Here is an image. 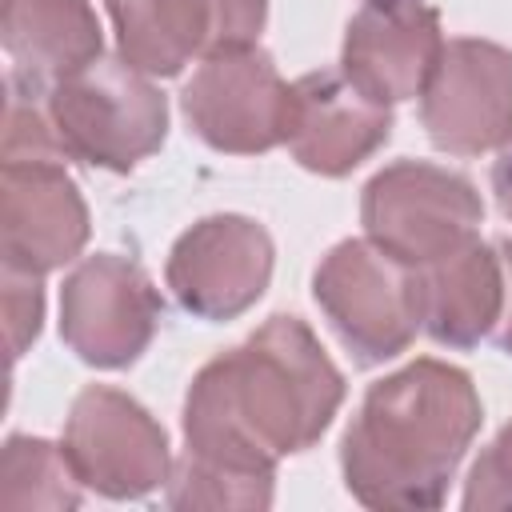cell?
Masks as SVG:
<instances>
[{
  "instance_id": "obj_1",
  "label": "cell",
  "mask_w": 512,
  "mask_h": 512,
  "mask_svg": "<svg viewBox=\"0 0 512 512\" xmlns=\"http://www.w3.org/2000/svg\"><path fill=\"white\" fill-rule=\"evenodd\" d=\"M344 404V376L300 316H268L212 356L184 396L172 508H268L276 464L308 452Z\"/></svg>"
},
{
  "instance_id": "obj_2",
  "label": "cell",
  "mask_w": 512,
  "mask_h": 512,
  "mask_svg": "<svg viewBox=\"0 0 512 512\" xmlns=\"http://www.w3.org/2000/svg\"><path fill=\"white\" fill-rule=\"evenodd\" d=\"M484 408L464 368L412 360L376 380L340 440V472L352 500L384 512L440 508L480 432Z\"/></svg>"
},
{
  "instance_id": "obj_3",
  "label": "cell",
  "mask_w": 512,
  "mask_h": 512,
  "mask_svg": "<svg viewBox=\"0 0 512 512\" xmlns=\"http://www.w3.org/2000/svg\"><path fill=\"white\" fill-rule=\"evenodd\" d=\"M44 112L68 160L132 172L168 136L164 92L124 56H100L44 92Z\"/></svg>"
},
{
  "instance_id": "obj_4",
  "label": "cell",
  "mask_w": 512,
  "mask_h": 512,
  "mask_svg": "<svg viewBox=\"0 0 512 512\" xmlns=\"http://www.w3.org/2000/svg\"><path fill=\"white\" fill-rule=\"evenodd\" d=\"M484 200L476 184L428 160L380 168L360 196L364 240L404 268H424L480 236Z\"/></svg>"
},
{
  "instance_id": "obj_5",
  "label": "cell",
  "mask_w": 512,
  "mask_h": 512,
  "mask_svg": "<svg viewBox=\"0 0 512 512\" xmlns=\"http://www.w3.org/2000/svg\"><path fill=\"white\" fill-rule=\"evenodd\" d=\"M312 300L360 368L396 360L420 332L412 268L372 240H340L312 272Z\"/></svg>"
},
{
  "instance_id": "obj_6",
  "label": "cell",
  "mask_w": 512,
  "mask_h": 512,
  "mask_svg": "<svg viewBox=\"0 0 512 512\" xmlns=\"http://www.w3.org/2000/svg\"><path fill=\"white\" fill-rule=\"evenodd\" d=\"M60 448L76 480L108 500H140L172 476L164 424L140 400L108 384L80 388Z\"/></svg>"
},
{
  "instance_id": "obj_7",
  "label": "cell",
  "mask_w": 512,
  "mask_h": 512,
  "mask_svg": "<svg viewBox=\"0 0 512 512\" xmlns=\"http://www.w3.org/2000/svg\"><path fill=\"white\" fill-rule=\"evenodd\" d=\"M160 312V292L136 260L96 252L60 288V340L84 364L116 372L148 352Z\"/></svg>"
},
{
  "instance_id": "obj_8",
  "label": "cell",
  "mask_w": 512,
  "mask_h": 512,
  "mask_svg": "<svg viewBox=\"0 0 512 512\" xmlns=\"http://www.w3.org/2000/svg\"><path fill=\"white\" fill-rule=\"evenodd\" d=\"M120 56L144 76H176L188 60L256 48L268 0H108Z\"/></svg>"
},
{
  "instance_id": "obj_9",
  "label": "cell",
  "mask_w": 512,
  "mask_h": 512,
  "mask_svg": "<svg viewBox=\"0 0 512 512\" xmlns=\"http://www.w3.org/2000/svg\"><path fill=\"white\" fill-rule=\"evenodd\" d=\"M292 84L260 48L200 60L180 92L188 132L228 156H260L288 136Z\"/></svg>"
},
{
  "instance_id": "obj_10",
  "label": "cell",
  "mask_w": 512,
  "mask_h": 512,
  "mask_svg": "<svg viewBox=\"0 0 512 512\" xmlns=\"http://www.w3.org/2000/svg\"><path fill=\"white\" fill-rule=\"evenodd\" d=\"M420 124L448 156H484L512 144V52L456 36L420 92Z\"/></svg>"
},
{
  "instance_id": "obj_11",
  "label": "cell",
  "mask_w": 512,
  "mask_h": 512,
  "mask_svg": "<svg viewBox=\"0 0 512 512\" xmlns=\"http://www.w3.org/2000/svg\"><path fill=\"white\" fill-rule=\"evenodd\" d=\"M272 236L260 220L216 212L176 236L164 280L184 312L208 324L244 316L272 280Z\"/></svg>"
},
{
  "instance_id": "obj_12",
  "label": "cell",
  "mask_w": 512,
  "mask_h": 512,
  "mask_svg": "<svg viewBox=\"0 0 512 512\" xmlns=\"http://www.w3.org/2000/svg\"><path fill=\"white\" fill-rule=\"evenodd\" d=\"M68 160H4L0 168V256L20 272H52L88 244V204Z\"/></svg>"
},
{
  "instance_id": "obj_13",
  "label": "cell",
  "mask_w": 512,
  "mask_h": 512,
  "mask_svg": "<svg viewBox=\"0 0 512 512\" xmlns=\"http://www.w3.org/2000/svg\"><path fill=\"white\" fill-rule=\"evenodd\" d=\"M444 52V32L436 8L424 0H380L364 4L340 48V72L372 100L400 104L416 100Z\"/></svg>"
},
{
  "instance_id": "obj_14",
  "label": "cell",
  "mask_w": 512,
  "mask_h": 512,
  "mask_svg": "<svg viewBox=\"0 0 512 512\" xmlns=\"http://www.w3.org/2000/svg\"><path fill=\"white\" fill-rule=\"evenodd\" d=\"M392 136V108L364 96L340 68L292 80L288 152L316 176H348Z\"/></svg>"
},
{
  "instance_id": "obj_15",
  "label": "cell",
  "mask_w": 512,
  "mask_h": 512,
  "mask_svg": "<svg viewBox=\"0 0 512 512\" xmlns=\"http://www.w3.org/2000/svg\"><path fill=\"white\" fill-rule=\"evenodd\" d=\"M420 332L444 348H476L504 316V260L480 236L464 248L412 268Z\"/></svg>"
},
{
  "instance_id": "obj_16",
  "label": "cell",
  "mask_w": 512,
  "mask_h": 512,
  "mask_svg": "<svg viewBox=\"0 0 512 512\" xmlns=\"http://www.w3.org/2000/svg\"><path fill=\"white\" fill-rule=\"evenodd\" d=\"M16 84L48 92L104 56V32L88 0H4L0 24Z\"/></svg>"
},
{
  "instance_id": "obj_17",
  "label": "cell",
  "mask_w": 512,
  "mask_h": 512,
  "mask_svg": "<svg viewBox=\"0 0 512 512\" xmlns=\"http://www.w3.org/2000/svg\"><path fill=\"white\" fill-rule=\"evenodd\" d=\"M80 480L64 448L40 436H8L0 452V508L8 512H60L80 504Z\"/></svg>"
},
{
  "instance_id": "obj_18",
  "label": "cell",
  "mask_w": 512,
  "mask_h": 512,
  "mask_svg": "<svg viewBox=\"0 0 512 512\" xmlns=\"http://www.w3.org/2000/svg\"><path fill=\"white\" fill-rule=\"evenodd\" d=\"M0 292H4V340H8V356L20 360L28 352V344L40 336L44 324V288L36 272H20L4 264L0 276Z\"/></svg>"
},
{
  "instance_id": "obj_19",
  "label": "cell",
  "mask_w": 512,
  "mask_h": 512,
  "mask_svg": "<svg viewBox=\"0 0 512 512\" xmlns=\"http://www.w3.org/2000/svg\"><path fill=\"white\" fill-rule=\"evenodd\" d=\"M464 508L468 512H492L512 508V420L496 432V440L476 456L468 484H464Z\"/></svg>"
},
{
  "instance_id": "obj_20",
  "label": "cell",
  "mask_w": 512,
  "mask_h": 512,
  "mask_svg": "<svg viewBox=\"0 0 512 512\" xmlns=\"http://www.w3.org/2000/svg\"><path fill=\"white\" fill-rule=\"evenodd\" d=\"M496 252H500V260H504V316H500L492 340H496L500 352L512 356V236H500V240H496Z\"/></svg>"
},
{
  "instance_id": "obj_21",
  "label": "cell",
  "mask_w": 512,
  "mask_h": 512,
  "mask_svg": "<svg viewBox=\"0 0 512 512\" xmlns=\"http://www.w3.org/2000/svg\"><path fill=\"white\" fill-rule=\"evenodd\" d=\"M492 192H496L500 212L512 220V148L492 164Z\"/></svg>"
},
{
  "instance_id": "obj_22",
  "label": "cell",
  "mask_w": 512,
  "mask_h": 512,
  "mask_svg": "<svg viewBox=\"0 0 512 512\" xmlns=\"http://www.w3.org/2000/svg\"><path fill=\"white\" fill-rule=\"evenodd\" d=\"M364 4H380V0H364Z\"/></svg>"
}]
</instances>
